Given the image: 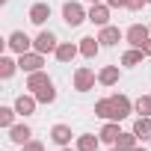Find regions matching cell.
<instances>
[{
    "label": "cell",
    "mask_w": 151,
    "mask_h": 151,
    "mask_svg": "<svg viewBox=\"0 0 151 151\" xmlns=\"http://www.w3.org/2000/svg\"><path fill=\"white\" fill-rule=\"evenodd\" d=\"M113 151H122V148H113Z\"/></svg>",
    "instance_id": "obj_34"
},
{
    "label": "cell",
    "mask_w": 151,
    "mask_h": 151,
    "mask_svg": "<svg viewBox=\"0 0 151 151\" xmlns=\"http://www.w3.org/2000/svg\"><path fill=\"white\" fill-rule=\"evenodd\" d=\"M119 133H122V130H119V124H116V122H110V124H104V130H101L98 136H101V142H110V145H116Z\"/></svg>",
    "instance_id": "obj_19"
},
{
    "label": "cell",
    "mask_w": 151,
    "mask_h": 151,
    "mask_svg": "<svg viewBox=\"0 0 151 151\" xmlns=\"http://www.w3.org/2000/svg\"><path fill=\"white\" fill-rule=\"evenodd\" d=\"M148 30H151V27H148Z\"/></svg>",
    "instance_id": "obj_37"
},
{
    "label": "cell",
    "mask_w": 151,
    "mask_h": 151,
    "mask_svg": "<svg viewBox=\"0 0 151 151\" xmlns=\"http://www.w3.org/2000/svg\"><path fill=\"white\" fill-rule=\"evenodd\" d=\"M24 151H45V145L36 142V139H30V142H24Z\"/></svg>",
    "instance_id": "obj_28"
},
{
    "label": "cell",
    "mask_w": 151,
    "mask_h": 151,
    "mask_svg": "<svg viewBox=\"0 0 151 151\" xmlns=\"http://www.w3.org/2000/svg\"><path fill=\"white\" fill-rule=\"evenodd\" d=\"M133 151H145V148H133Z\"/></svg>",
    "instance_id": "obj_33"
},
{
    "label": "cell",
    "mask_w": 151,
    "mask_h": 151,
    "mask_svg": "<svg viewBox=\"0 0 151 151\" xmlns=\"http://www.w3.org/2000/svg\"><path fill=\"white\" fill-rule=\"evenodd\" d=\"M18 110H9V107H0V124L3 127H12V119H15Z\"/></svg>",
    "instance_id": "obj_26"
},
{
    "label": "cell",
    "mask_w": 151,
    "mask_h": 151,
    "mask_svg": "<svg viewBox=\"0 0 151 151\" xmlns=\"http://www.w3.org/2000/svg\"><path fill=\"white\" fill-rule=\"evenodd\" d=\"M53 53H56V59H59V62H71L74 56L80 53V45H71V42H62V45H59V47H56Z\"/></svg>",
    "instance_id": "obj_8"
},
{
    "label": "cell",
    "mask_w": 151,
    "mask_h": 151,
    "mask_svg": "<svg viewBox=\"0 0 151 151\" xmlns=\"http://www.w3.org/2000/svg\"><path fill=\"white\" fill-rule=\"evenodd\" d=\"M50 18V6L47 3H36V6H30V21L33 24H45Z\"/></svg>",
    "instance_id": "obj_11"
},
{
    "label": "cell",
    "mask_w": 151,
    "mask_h": 151,
    "mask_svg": "<svg viewBox=\"0 0 151 151\" xmlns=\"http://www.w3.org/2000/svg\"><path fill=\"white\" fill-rule=\"evenodd\" d=\"M89 21H92L95 27H107V24H110V6H104V3H92V9H89Z\"/></svg>",
    "instance_id": "obj_6"
},
{
    "label": "cell",
    "mask_w": 151,
    "mask_h": 151,
    "mask_svg": "<svg viewBox=\"0 0 151 151\" xmlns=\"http://www.w3.org/2000/svg\"><path fill=\"white\" fill-rule=\"evenodd\" d=\"M148 3H151V0H148Z\"/></svg>",
    "instance_id": "obj_36"
},
{
    "label": "cell",
    "mask_w": 151,
    "mask_h": 151,
    "mask_svg": "<svg viewBox=\"0 0 151 151\" xmlns=\"http://www.w3.org/2000/svg\"><path fill=\"white\" fill-rule=\"evenodd\" d=\"M47 83H50V77H47L45 71H33L30 77H27V89H33V92L42 89V86H47Z\"/></svg>",
    "instance_id": "obj_18"
},
{
    "label": "cell",
    "mask_w": 151,
    "mask_h": 151,
    "mask_svg": "<svg viewBox=\"0 0 151 151\" xmlns=\"http://www.w3.org/2000/svg\"><path fill=\"white\" fill-rule=\"evenodd\" d=\"M15 110H18L21 116H33V113H36V98H30V95H18Z\"/></svg>",
    "instance_id": "obj_13"
},
{
    "label": "cell",
    "mask_w": 151,
    "mask_h": 151,
    "mask_svg": "<svg viewBox=\"0 0 151 151\" xmlns=\"http://www.w3.org/2000/svg\"><path fill=\"white\" fill-rule=\"evenodd\" d=\"M42 65H45V59H42V53L36 50V53H21V59H18V68L21 71H27V74H33V71H42Z\"/></svg>",
    "instance_id": "obj_3"
},
{
    "label": "cell",
    "mask_w": 151,
    "mask_h": 151,
    "mask_svg": "<svg viewBox=\"0 0 151 151\" xmlns=\"http://www.w3.org/2000/svg\"><path fill=\"white\" fill-rule=\"evenodd\" d=\"M36 101H42V104H53V101H56V89H53V83L36 89Z\"/></svg>",
    "instance_id": "obj_20"
},
{
    "label": "cell",
    "mask_w": 151,
    "mask_h": 151,
    "mask_svg": "<svg viewBox=\"0 0 151 151\" xmlns=\"http://www.w3.org/2000/svg\"><path fill=\"white\" fill-rule=\"evenodd\" d=\"M136 133H119V139H116V148H122V151H133L136 148Z\"/></svg>",
    "instance_id": "obj_21"
},
{
    "label": "cell",
    "mask_w": 151,
    "mask_h": 151,
    "mask_svg": "<svg viewBox=\"0 0 151 151\" xmlns=\"http://www.w3.org/2000/svg\"><path fill=\"white\" fill-rule=\"evenodd\" d=\"M30 136H33V130H30L27 124H15V127H9V139H12L15 145H24V142H30Z\"/></svg>",
    "instance_id": "obj_10"
},
{
    "label": "cell",
    "mask_w": 151,
    "mask_h": 151,
    "mask_svg": "<svg viewBox=\"0 0 151 151\" xmlns=\"http://www.w3.org/2000/svg\"><path fill=\"white\" fill-rule=\"evenodd\" d=\"M142 50H145V53H148V56H151V39H148V42H145V47H142Z\"/></svg>",
    "instance_id": "obj_31"
},
{
    "label": "cell",
    "mask_w": 151,
    "mask_h": 151,
    "mask_svg": "<svg viewBox=\"0 0 151 151\" xmlns=\"http://www.w3.org/2000/svg\"><path fill=\"white\" fill-rule=\"evenodd\" d=\"M107 6H116L119 9V6H127V0H107Z\"/></svg>",
    "instance_id": "obj_30"
},
{
    "label": "cell",
    "mask_w": 151,
    "mask_h": 151,
    "mask_svg": "<svg viewBox=\"0 0 151 151\" xmlns=\"http://www.w3.org/2000/svg\"><path fill=\"white\" fill-rule=\"evenodd\" d=\"M148 0H127V9H142Z\"/></svg>",
    "instance_id": "obj_29"
},
{
    "label": "cell",
    "mask_w": 151,
    "mask_h": 151,
    "mask_svg": "<svg viewBox=\"0 0 151 151\" xmlns=\"http://www.w3.org/2000/svg\"><path fill=\"white\" fill-rule=\"evenodd\" d=\"M119 80V68L116 65H104L101 71H98V83H104V86H113Z\"/></svg>",
    "instance_id": "obj_16"
},
{
    "label": "cell",
    "mask_w": 151,
    "mask_h": 151,
    "mask_svg": "<svg viewBox=\"0 0 151 151\" xmlns=\"http://www.w3.org/2000/svg\"><path fill=\"white\" fill-rule=\"evenodd\" d=\"M71 136H74V133H71V127H65V124H56V127L50 130V139H53L56 145H68Z\"/></svg>",
    "instance_id": "obj_14"
},
{
    "label": "cell",
    "mask_w": 151,
    "mask_h": 151,
    "mask_svg": "<svg viewBox=\"0 0 151 151\" xmlns=\"http://www.w3.org/2000/svg\"><path fill=\"white\" fill-rule=\"evenodd\" d=\"M98 42L101 45H116V42H122V30L119 27H101V36H98Z\"/></svg>",
    "instance_id": "obj_12"
},
{
    "label": "cell",
    "mask_w": 151,
    "mask_h": 151,
    "mask_svg": "<svg viewBox=\"0 0 151 151\" xmlns=\"http://www.w3.org/2000/svg\"><path fill=\"white\" fill-rule=\"evenodd\" d=\"M6 45H9L15 53H27V50L33 47V39H30L27 33H21V30H18V33H12V36H9V42H6Z\"/></svg>",
    "instance_id": "obj_7"
},
{
    "label": "cell",
    "mask_w": 151,
    "mask_h": 151,
    "mask_svg": "<svg viewBox=\"0 0 151 151\" xmlns=\"http://www.w3.org/2000/svg\"><path fill=\"white\" fill-rule=\"evenodd\" d=\"M62 151H71V148H62Z\"/></svg>",
    "instance_id": "obj_35"
},
{
    "label": "cell",
    "mask_w": 151,
    "mask_h": 151,
    "mask_svg": "<svg viewBox=\"0 0 151 151\" xmlns=\"http://www.w3.org/2000/svg\"><path fill=\"white\" fill-rule=\"evenodd\" d=\"M98 47H101L98 39H80V53H83V56H89V59L98 56Z\"/></svg>",
    "instance_id": "obj_22"
},
{
    "label": "cell",
    "mask_w": 151,
    "mask_h": 151,
    "mask_svg": "<svg viewBox=\"0 0 151 151\" xmlns=\"http://www.w3.org/2000/svg\"><path fill=\"white\" fill-rule=\"evenodd\" d=\"M92 86H95V71L92 68H77V71H74V89L89 92Z\"/></svg>",
    "instance_id": "obj_4"
},
{
    "label": "cell",
    "mask_w": 151,
    "mask_h": 151,
    "mask_svg": "<svg viewBox=\"0 0 151 151\" xmlns=\"http://www.w3.org/2000/svg\"><path fill=\"white\" fill-rule=\"evenodd\" d=\"M15 68H18V62H12L9 56H3V59H0V77H12Z\"/></svg>",
    "instance_id": "obj_24"
},
{
    "label": "cell",
    "mask_w": 151,
    "mask_h": 151,
    "mask_svg": "<svg viewBox=\"0 0 151 151\" xmlns=\"http://www.w3.org/2000/svg\"><path fill=\"white\" fill-rule=\"evenodd\" d=\"M142 53H145V50L133 47V50H127V53L122 56V62H124V65H139V62H142Z\"/></svg>",
    "instance_id": "obj_25"
},
{
    "label": "cell",
    "mask_w": 151,
    "mask_h": 151,
    "mask_svg": "<svg viewBox=\"0 0 151 151\" xmlns=\"http://www.w3.org/2000/svg\"><path fill=\"white\" fill-rule=\"evenodd\" d=\"M148 33H151L148 27L133 24V27H127V42H130L133 47H139V50H142V47H145V42H148Z\"/></svg>",
    "instance_id": "obj_5"
},
{
    "label": "cell",
    "mask_w": 151,
    "mask_h": 151,
    "mask_svg": "<svg viewBox=\"0 0 151 151\" xmlns=\"http://www.w3.org/2000/svg\"><path fill=\"white\" fill-rule=\"evenodd\" d=\"M110 101H113V110H116V122L127 119V113H130V101H127V95H113Z\"/></svg>",
    "instance_id": "obj_9"
},
{
    "label": "cell",
    "mask_w": 151,
    "mask_h": 151,
    "mask_svg": "<svg viewBox=\"0 0 151 151\" xmlns=\"http://www.w3.org/2000/svg\"><path fill=\"white\" fill-rule=\"evenodd\" d=\"M136 113H142V116H151V95H142V98L136 101Z\"/></svg>",
    "instance_id": "obj_27"
},
{
    "label": "cell",
    "mask_w": 151,
    "mask_h": 151,
    "mask_svg": "<svg viewBox=\"0 0 151 151\" xmlns=\"http://www.w3.org/2000/svg\"><path fill=\"white\" fill-rule=\"evenodd\" d=\"M89 3H101V0H89Z\"/></svg>",
    "instance_id": "obj_32"
},
{
    "label": "cell",
    "mask_w": 151,
    "mask_h": 151,
    "mask_svg": "<svg viewBox=\"0 0 151 151\" xmlns=\"http://www.w3.org/2000/svg\"><path fill=\"white\" fill-rule=\"evenodd\" d=\"M98 142H101L98 136H89V133H86V136L77 139V151H98Z\"/></svg>",
    "instance_id": "obj_23"
},
{
    "label": "cell",
    "mask_w": 151,
    "mask_h": 151,
    "mask_svg": "<svg viewBox=\"0 0 151 151\" xmlns=\"http://www.w3.org/2000/svg\"><path fill=\"white\" fill-rule=\"evenodd\" d=\"M133 133H136L142 142H145V139H151V119H148V116H139V119H136V124H133Z\"/></svg>",
    "instance_id": "obj_15"
},
{
    "label": "cell",
    "mask_w": 151,
    "mask_h": 151,
    "mask_svg": "<svg viewBox=\"0 0 151 151\" xmlns=\"http://www.w3.org/2000/svg\"><path fill=\"white\" fill-rule=\"evenodd\" d=\"M95 116H101V119H113V122H116V110H113V101H110V98H101V101L95 104Z\"/></svg>",
    "instance_id": "obj_17"
},
{
    "label": "cell",
    "mask_w": 151,
    "mask_h": 151,
    "mask_svg": "<svg viewBox=\"0 0 151 151\" xmlns=\"http://www.w3.org/2000/svg\"><path fill=\"white\" fill-rule=\"evenodd\" d=\"M33 47H36L39 53H50V50H56L59 45H56V36H53L50 30H42V33L33 39Z\"/></svg>",
    "instance_id": "obj_2"
},
{
    "label": "cell",
    "mask_w": 151,
    "mask_h": 151,
    "mask_svg": "<svg viewBox=\"0 0 151 151\" xmlns=\"http://www.w3.org/2000/svg\"><path fill=\"white\" fill-rule=\"evenodd\" d=\"M62 18H65L68 27H80L89 15H83V6H80V3H65V6H62Z\"/></svg>",
    "instance_id": "obj_1"
}]
</instances>
